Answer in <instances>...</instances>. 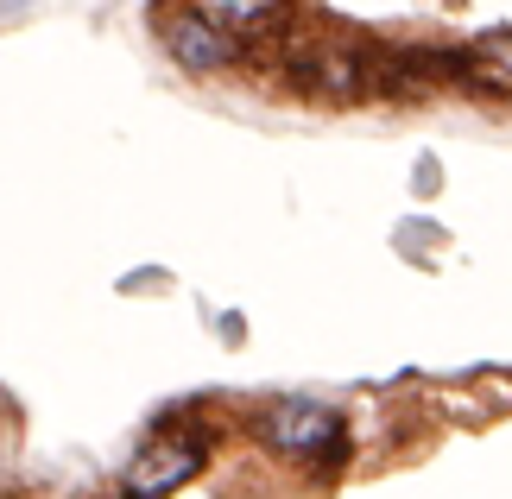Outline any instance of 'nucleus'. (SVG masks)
I'll use <instances>...</instances> for the list:
<instances>
[{"mask_svg":"<svg viewBox=\"0 0 512 499\" xmlns=\"http://www.w3.org/2000/svg\"><path fill=\"white\" fill-rule=\"evenodd\" d=\"M203 436H152V443L133 455L127 468V499H165L177 493L184 481H196V468H203Z\"/></svg>","mask_w":512,"mask_h":499,"instance_id":"nucleus-1","label":"nucleus"},{"mask_svg":"<svg viewBox=\"0 0 512 499\" xmlns=\"http://www.w3.org/2000/svg\"><path fill=\"white\" fill-rule=\"evenodd\" d=\"M260 436L279 455H329L342 449V417L329 405H310V398H285L260 417Z\"/></svg>","mask_w":512,"mask_h":499,"instance_id":"nucleus-2","label":"nucleus"},{"mask_svg":"<svg viewBox=\"0 0 512 499\" xmlns=\"http://www.w3.org/2000/svg\"><path fill=\"white\" fill-rule=\"evenodd\" d=\"M165 51L184 64L190 76H209V70H228L234 57H241V45L215 26V19L203 7H184V13H165Z\"/></svg>","mask_w":512,"mask_h":499,"instance_id":"nucleus-3","label":"nucleus"},{"mask_svg":"<svg viewBox=\"0 0 512 499\" xmlns=\"http://www.w3.org/2000/svg\"><path fill=\"white\" fill-rule=\"evenodd\" d=\"M468 76H475L481 89H500V95H512V26H500V32H481L475 45H468Z\"/></svg>","mask_w":512,"mask_h":499,"instance_id":"nucleus-4","label":"nucleus"},{"mask_svg":"<svg viewBox=\"0 0 512 499\" xmlns=\"http://www.w3.org/2000/svg\"><path fill=\"white\" fill-rule=\"evenodd\" d=\"M203 13H209V19H215V26H222L228 38H234V32H272V26L285 19V7H247V0H241V7L215 0V7H203Z\"/></svg>","mask_w":512,"mask_h":499,"instance_id":"nucleus-5","label":"nucleus"}]
</instances>
